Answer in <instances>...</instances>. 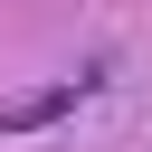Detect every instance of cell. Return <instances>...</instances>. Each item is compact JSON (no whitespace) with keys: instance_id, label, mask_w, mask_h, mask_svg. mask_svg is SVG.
<instances>
[{"instance_id":"cell-1","label":"cell","mask_w":152,"mask_h":152,"mask_svg":"<svg viewBox=\"0 0 152 152\" xmlns=\"http://www.w3.org/2000/svg\"><path fill=\"white\" fill-rule=\"evenodd\" d=\"M104 86H114V57L95 48V57L76 66V76H57V86H38V95L0 104V142H10V133H48V124H66V114H76V104H95Z\"/></svg>"}]
</instances>
